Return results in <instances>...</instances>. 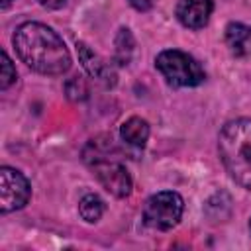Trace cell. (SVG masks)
Returning <instances> with one entry per match:
<instances>
[{
    "label": "cell",
    "instance_id": "6",
    "mask_svg": "<svg viewBox=\"0 0 251 251\" xmlns=\"http://www.w3.org/2000/svg\"><path fill=\"white\" fill-rule=\"evenodd\" d=\"M31 196V186L27 178L12 167L0 169V210L2 214L20 210L27 204Z\"/></svg>",
    "mask_w": 251,
    "mask_h": 251
},
{
    "label": "cell",
    "instance_id": "16",
    "mask_svg": "<svg viewBox=\"0 0 251 251\" xmlns=\"http://www.w3.org/2000/svg\"><path fill=\"white\" fill-rule=\"evenodd\" d=\"M10 2H12V0H4V2H2V8H8V6H10Z\"/></svg>",
    "mask_w": 251,
    "mask_h": 251
},
{
    "label": "cell",
    "instance_id": "10",
    "mask_svg": "<svg viewBox=\"0 0 251 251\" xmlns=\"http://www.w3.org/2000/svg\"><path fill=\"white\" fill-rule=\"evenodd\" d=\"M120 135H122V139H124L126 145L141 149V147L147 143V139H149V124H147L143 118L131 116V118H127V120L122 124Z\"/></svg>",
    "mask_w": 251,
    "mask_h": 251
},
{
    "label": "cell",
    "instance_id": "4",
    "mask_svg": "<svg viewBox=\"0 0 251 251\" xmlns=\"http://www.w3.org/2000/svg\"><path fill=\"white\" fill-rule=\"evenodd\" d=\"M155 67L171 86H178V88L198 86L206 78V73L200 67V63L192 55L180 49L161 51L155 59Z\"/></svg>",
    "mask_w": 251,
    "mask_h": 251
},
{
    "label": "cell",
    "instance_id": "1",
    "mask_svg": "<svg viewBox=\"0 0 251 251\" xmlns=\"http://www.w3.org/2000/svg\"><path fill=\"white\" fill-rule=\"evenodd\" d=\"M12 41L20 59L41 75H63L71 67V53L65 41L45 24H20Z\"/></svg>",
    "mask_w": 251,
    "mask_h": 251
},
{
    "label": "cell",
    "instance_id": "9",
    "mask_svg": "<svg viewBox=\"0 0 251 251\" xmlns=\"http://www.w3.org/2000/svg\"><path fill=\"white\" fill-rule=\"evenodd\" d=\"M226 43L235 57L251 55V25L241 22H231L226 27Z\"/></svg>",
    "mask_w": 251,
    "mask_h": 251
},
{
    "label": "cell",
    "instance_id": "17",
    "mask_svg": "<svg viewBox=\"0 0 251 251\" xmlns=\"http://www.w3.org/2000/svg\"><path fill=\"white\" fill-rule=\"evenodd\" d=\"M249 227H251V222H249Z\"/></svg>",
    "mask_w": 251,
    "mask_h": 251
},
{
    "label": "cell",
    "instance_id": "3",
    "mask_svg": "<svg viewBox=\"0 0 251 251\" xmlns=\"http://www.w3.org/2000/svg\"><path fill=\"white\" fill-rule=\"evenodd\" d=\"M106 151H108V143L100 145V141L92 139L84 149V159L92 165L96 178L110 194H114L118 198H126L131 194V186H133L131 176L120 161H116L112 157L108 159Z\"/></svg>",
    "mask_w": 251,
    "mask_h": 251
},
{
    "label": "cell",
    "instance_id": "15",
    "mask_svg": "<svg viewBox=\"0 0 251 251\" xmlns=\"http://www.w3.org/2000/svg\"><path fill=\"white\" fill-rule=\"evenodd\" d=\"M65 2L67 0H39V4L45 6V8H49V10H59V8L65 6Z\"/></svg>",
    "mask_w": 251,
    "mask_h": 251
},
{
    "label": "cell",
    "instance_id": "5",
    "mask_svg": "<svg viewBox=\"0 0 251 251\" xmlns=\"http://www.w3.org/2000/svg\"><path fill=\"white\" fill-rule=\"evenodd\" d=\"M182 210L184 202L180 194L173 190H163L149 196V200L145 202L143 222L153 229H171L182 218Z\"/></svg>",
    "mask_w": 251,
    "mask_h": 251
},
{
    "label": "cell",
    "instance_id": "2",
    "mask_svg": "<svg viewBox=\"0 0 251 251\" xmlns=\"http://www.w3.org/2000/svg\"><path fill=\"white\" fill-rule=\"evenodd\" d=\"M218 151L229 176L251 190V120L237 118L227 122L220 131Z\"/></svg>",
    "mask_w": 251,
    "mask_h": 251
},
{
    "label": "cell",
    "instance_id": "12",
    "mask_svg": "<svg viewBox=\"0 0 251 251\" xmlns=\"http://www.w3.org/2000/svg\"><path fill=\"white\" fill-rule=\"evenodd\" d=\"M104 208H106L104 206V200L98 194H86L78 202V212H80L82 220L88 222V224L98 222L102 218V214H104Z\"/></svg>",
    "mask_w": 251,
    "mask_h": 251
},
{
    "label": "cell",
    "instance_id": "14",
    "mask_svg": "<svg viewBox=\"0 0 251 251\" xmlns=\"http://www.w3.org/2000/svg\"><path fill=\"white\" fill-rule=\"evenodd\" d=\"M135 10H139V12H147V10H151V6H153V2L155 0H127Z\"/></svg>",
    "mask_w": 251,
    "mask_h": 251
},
{
    "label": "cell",
    "instance_id": "13",
    "mask_svg": "<svg viewBox=\"0 0 251 251\" xmlns=\"http://www.w3.org/2000/svg\"><path fill=\"white\" fill-rule=\"evenodd\" d=\"M16 76H18L16 67L12 65V61H10L8 53H6V51H2V75H0V88H2V90H6L12 82H16Z\"/></svg>",
    "mask_w": 251,
    "mask_h": 251
},
{
    "label": "cell",
    "instance_id": "11",
    "mask_svg": "<svg viewBox=\"0 0 251 251\" xmlns=\"http://www.w3.org/2000/svg\"><path fill=\"white\" fill-rule=\"evenodd\" d=\"M116 53H114V59L118 65H127L131 61V55H133V47H135V41H133V35L127 27H122L116 35Z\"/></svg>",
    "mask_w": 251,
    "mask_h": 251
},
{
    "label": "cell",
    "instance_id": "8",
    "mask_svg": "<svg viewBox=\"0 0 251 251\" xmlns=\"http://www.w3.org/2000/svg\"><path fill=\"white\" fill-rule=\"evenodd\" d=\"M212 10H214L212 0H178L175 14H176V20L184 27L200 29L208 24Z\"/></svg>",
    "mask_w": 251,
    "mask_h": 251
},
{
    "label": "cell",
    "instance_id": "7",
    "mask_svg": "<svg viewBox=\"0 0 251 251\" xmlns=\"http://www.w3.org/2000/svg\"><path fill=\"white\" fill-rule=\"evenodd\" d=\"M76 53H78V59L84 67V71L98 82H102L104 86H114L116 84V71L114 67L102 59L98 53H94L86 43H76Z\"/></svg>",
    "mask_w": 251,
    "mask_h": 251
}]
</instances>
